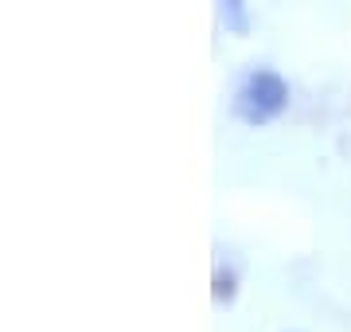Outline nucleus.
<instances>
[{
	"mask_svg": "<svg viewBox=\"0 0 351 332\" xmlns=\"http://www.w3.org/2000/svg\"><path fill=\"white\" fill-rule=\"evenodd\" d=\"M289 102V86L274 71H258L242 82L239 98H234V114L242 121H250V126H265V121H274Z\"/></svg>",
	"mask_w": 351,
	"mask_h": 332,
	"instance_id": "nucleus-1",
	"label": "nucleus"
},
{
	"mask_svg": "<svg viewBox=\"0 0 351 332\" xmlns=\"http://www.w3.org/2000/svg\"><path fill=\"white\" fill-rule=\"evenodd\" d=\"M223 20L234 36H246V32H250V20L242 12V0H223Z\"/></svg>",
	"mask_w": 351,
	"mask_h": 332,
	"instance_id": "nucleus-2",
	"label": "nucleus"
},
{
	"mask_svg": "<svg viewBox=\"0 0 351 332\" xmlns=\"http://www.w3.org/2000/svg\"><path fill=\"white\" fill-rule=\"evenodd\" d=\"M215 297H219V301H230V297H234V278H230V274H219V278H215Z\"/></svg>",
	"mask_w": 351,
	"mask_h": 332,
	"instance_id": "nucleus-3",
	"label": "nucleus"
}]
</instances>
